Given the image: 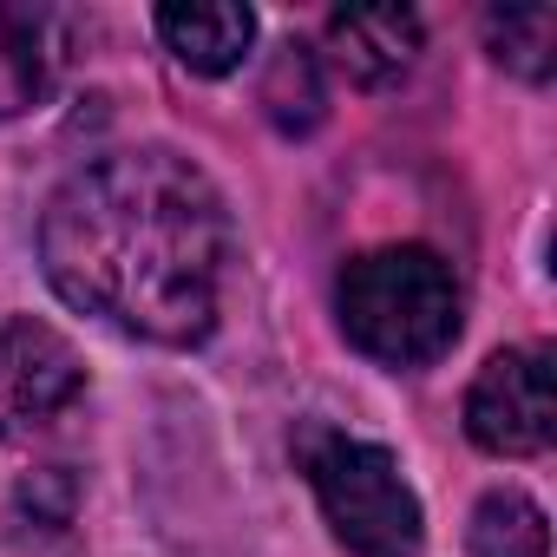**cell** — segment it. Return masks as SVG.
<instances>
[{"label":"cell","instance_id":"8","mask_svg":"<svg viewBox=\"0 0 557 557\" xmlns=\"http://www.w3.org/2000/svg\"><path fill=\"white\" fill-rule=\"evenodd\" d=\"M53 34H60L53 14L0 8V112H21L53 86V66H60Z\"/></svg>","mask_w":557,"mask_h":557},{"label":"cell","instance_id":"11","mask_svg":"<svg viewBox=\"0 0 557 557\" xmlns=\"http://www.w3.org/2000/svg\"><path fill=\"white\" fill-rule=\"evenodd\" d=\"M485 47L505 73H518L524 86H544L557 73V14L550 8H492Z\"/></svg>","mask_w":557,"mask_h":557},{"label":"cell","instance_id":"3","mask_svg":"<svg viewBox=\"0 0 557 557\" xmlns=\"http://www.w3.org/2000/svg\"><path fill=\"white\" fill-rule=\"evenodd\" d=\"M296 466L322 505V524L348 557H420L426 544V511L420 492L407 485L400 459L381 440H355L342 426H302L296 433Z\"/></svg>","mask_w":557,"mask_h":557},{"label":"cell","instance_id":"7","mask_svg":"<svg viewBox=\"0 0 557 557\" xmlns=\"http://www.w3.org/2000/svg\"><path fill=\"white\" fill-rule=\"evenodd\" d=\"M164 53L177 66H190L197 79H223L249 60L256 47V14L236 8V0H197V8H158L151 14Z\"/></svg>","mask_w":557,"mask_h":557},{"label":"cell","instance_id":"1","mask_svg":"<svg viewBox=\"0 0 557 557\" xmlns=\"http://www.w3.org/2000/svg\"><path fill=\"white\" fill-rule=\"evenodd\" d=\"M236 223L223 190L171 145H132L79 164L40 210V269L79 315L197 348L223 315Z\"/></svg>","mask_w":557,"mask_h":557},{"label":"cell","instance_id":"10","mask_svg":"<svg viewBox=\"0 0 557 557\" xmlns=\"http://www.w3.org/2000/svg\"><path fill=\"white\" fill-rule=\"evenodd\" d=\"M466 557H550V524L524 492H485L466 524Z\"/></svg>","mask_w":557,"mask_h":557},{"label":"cell","instance_id":"6","mask_svg":"<svg viewBox=\"0 0 557 557\" xmlns=\"http://www.w3.org/2000/svg\"><path fill=\"white\" fill-rule=\"evenodd\" d=\"M420 14L413 8H335L329 14V60L355 86H394L420 60Z\"/></svg>","mask_w":557,"mask_h":557},{"label":"cell","instance_id":"4","mask_svg":"<svg viewBox=\"0 0 557 557\" xmlns=\"http://www.w3.org/2000/svg\"><path fill=\"white\" fill-rule=\"evenodd\" d=\"M466 440L492 459H537L557 440L550 348H498L466 387Z\"/></svg>","mask_w":557,"mask_h":557},{"label":"cell","instance_id":"5","mask_svg":"<svg viewBox=\"0 0 557 557\" xmlns=\"http://www.w3.org/2000/svg\"><path fill=\"white\" fill-rule=\"evenodd\" d=\"M79 394H86V361L53 322L34 315L0 322V440L47 433Z\"/></svg>","mask_w":557,"mask_h":557},{"label":"cell","instance_id":"9","mask_svg":"<svg viewBox=\"0 0 557 557\" xmlns=\"http://www.w3.org/2000/svg\"><path fill=\"white\" fill-rule=\"evenodd\" d=\"M322 106H329V86H322L315 47L283 40V47L269 53V73H262V112H269V125L289 132V138H302V132L322 125Z\"/></svg>","mask_w":557,"mask_h":557},{"label":"cell","instance_id":"2","mask_svg":"<svg viewBox=\"0 0 557 557\" xmlns=\"http://www.w3.org/2000/svg\"><path fill=\"white\" fill-rule=\"evenodd\" d=\"M335 315L355 355L381 368H433L459 342V275L426 243H381L342 262Z\"/></svg>","mask_w":557,"mask_h":557}]
</instances>
